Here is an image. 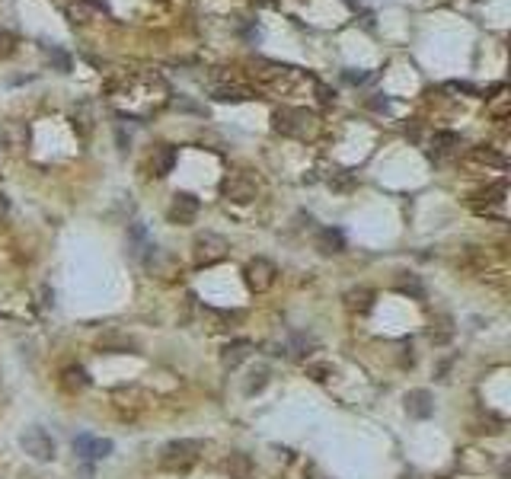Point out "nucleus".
<instances>
[{
	"mask_svg": "<svg viewBox=\"0 0 511 479\" xmlns=\"http://www.w3.org/2000/svg\"><path fill=\"white\" fill-rule=\"evenodd\" d=\"M272 128L284 138H297V141H307V138H317L320 132V118L317 112L310 109H291V106H282V109L272 112Z\"/></svg>",
	"mask_w": 511,
	"mask_h": 479,
	"instance_id": "1",
	"label": "nucleus"
},
{
	"mask_svg": "<svg viewBox=\"0 0 511 479\" xmlns=\"http://www.w3.org/2000/svg\"><path fill=\"white\" fill-rule=\"evenodd\" d=\"M201 451H205V445L195 441V438L170 441V445H163V451H160V466H163V470H173V473H186L189 466L198 464Z\"/></svg>",
	"mask_w": 511,
	"mask_h": 479,
	"instance_id": "2",
	"label": "nucleus"
},
{
	"mask_svg": "<svg viewBox=\"0 0 511 479\" xmlns=\"http://www.w3.org/2000/svg\"><path fill=\"white\" fill-rule=\"evenodd\" d=\"M227 240H224L221 234H215V230H205V234H198L192 240V259L195 265H215L221 262L224 256H227Z\"/></svg>",
	"mask_w": 511,
	"mask_h": 479,
	"instance_id": "3",
	"label": "nucleus"
},
{
	"mask_svg": "<svg viewBox=\"0 0 511 479\" xmlns=\"http://www.w3.org/2000/svg\"><path fill=\"white\" fill-rule=\"evenodd\" d=\"M221 192H224V198H227V202L246 205V202H253L255 195H259V182H255L246 170H234V173L224 176Z\"/></svg>",
	"mask_w": 511,
	"mask_h": 479,
	"instance_id": "4",
	"label": "nucleus"
},
{
	"mask_svg": "<svg viewBox=\"0 0 511 479\" xmlns=\"http://www.w3.org/2000/svg\"><path fill=\"white\" fill-rule=\"evenodd\" d=\"M243 278H246V288L255 294H263L269 291L272 285H275V278H278V269L275 262H269L265 256H255L246 262V269H243Z\"/></svg>",
	"mask_w": 511,
	"mask_h": 479,
	"instance_id": "5",
	"label": "nucleus"
},
{
	"mask_svg": "<svg viewBox=\"0 0 511 479\" xmlns=\"http://www.w3.org/2000/svg\"><path fill=\"white\" fill-rule=\"evenodd\" d=\"M20 445H23V451H26L32 460H39V464L55 460V441H51V435L45 428H26L20 438Z\"/></svg>",
	"mask_w": 511,
	"mask_h": 479,
	"instance_id": "6",
	"label": "nucleus"
},
{
	"mask_svg": "<svg viewBox=\"0 0 511 479\" xmlns=\"http://www.w3.org/2000/svg\"><path fill=\"white\" fill-rule=\"evenodd\" d=\"M74 451L83 460H103L112 454V441L109 438H93V435H77L74 438Z\"/></svg>",
	"mask_w": 511,
	"mask_h": 479,
	"instance_id": "7",
	"label": "nucleus"
},
{
	"mask_svg": "<svg viewBox=\"0 0 511 479\" xmlns=\"http://www.w3.org/2000/svg\"><path fill=\"white\" fill-rule=\"evenodd\" d=\"M144 265L151 275L163 278V281H170V278L176 275V259L170 256L166 250H160V246H151V250L144 253Z\"/></svg>",
	"mask_w": 511,
	"mask_h": 479,
	"instance_id": "8",
	"label": "nucleus"
},
{
	"mask_svg": "<svg viewBox=\"0 0 511 479\" xmlns=\"http://www.w3.org/2000/svg\"><path fill=\"white\" fill-rule=\"evenodd\" d=\"M198 217V198L189 192H176L170 205V221L173 224H192Z\"/></svg>",
	"mask_w": 511,
	"mask_h": 479,
	"instance_id": "9",
	"label": "nucleus"
},
{
	"mask_svg": "<svg viewBox=\"0 0 511 479\" xmlns=\"http://www.w3.org/2000/svg\"><path fill=\"white\" fill-rule=\"evenodd\" d=\"M406 412L412 419H419V422L431 419L435 416V396H431L429 390H409L406 393Z\"/></svg>",
	"mask_w": 511,
	"mask_h": 479,
	"instance_id": "10",
	"label": "nucleus"
},
{
	"mask_svg": "<svg viewBox=\"0 0 511 479\" xmlns=\"http://www.w3.org/2000/svg\"><path fill=\"white\" fill-rule=\"evenodd\" d=\"M313 246L320 256H339V253H346V234L336 227H323L313 236Z\"/></svg>",
	"mask_w": 511,
	"mask_h": 479,
	"instance_id": "11",
	"label": "nucleus"
},
{
	"mask_svg": "<svg viewBox=\"0 0 511 479\" xmlns=\"http://www.w3.org/2000/svg\"><path fill=\"white\" fill-rule=\"evenodd\" d=\"M0 144L7 147L10 153H20L29 144V128L23 122H16V118L4 122V128H0Z\"/></svg>",
	"mask_w": 511,
	"mask_h": 479,
	"instance_id": "12",
	"label": "nucleus"
},
{
	"mask_svg": "<svg viewBox=\"0 0 511 479\" xmlns=\"http://www.w3.org/2000/svg\"><path fill=\"white\" fill-rule=\"evenodd\" d=\"M99 352H109V355H128V352H138V339H132L128 333H103L96 342Z\"/></svg>",
	"mask_w": 511,
	"mask_h": 479,
	"instance_id": "13",
	"label": "nucleus"
},
{
	"mask_svg": "<svg viewBox=\"0 0 511 479\" xmlns=\"http://www.w3.org/2000/svg\"><path fill=\"white\" fill-rule=\"evenodd\" d=\"M253 342L249 339H236V342H230V345H224V352H221V364L227 371H234V368H240L243 362H246L249 355H253Z\"/></svg>",
	"mask_w": 511,
	"mask_h": 479,
	"instance_id": "14",
	"label": "nucleus"
},
{
	"mask_svg": "<svg viewBox=\"0 0 511 479\" xmlns=\"http://www.w3.org/2000/svg\"><path fill=\"white\" fill-rule=\"evenodd\" d=\"M90 13L93 16L109 13V4H106V0H74V4H70V10H68V16L74 23H87V20H90Z\"/></svg>",
	"mask_w": 511,
	"mask_h": 479,
	"instance_id": "15",
	"label": "nucleus"
},
{
	"mask_svg": "<svg viewBox=\"0 0 511 479\" xmlns=\"http://www.w3.org/2000/svg\"><path fill=\"white\" fill-rule=\"evenodd\" d=\"M457 326H454V317L450 313H438L435 319H431V326H429V339L435 342V345H448L450 339H454Z\"/></svg>",
	"mask_w": 511,
	"mask_h": 479,
	"instance_id": "16",
	"label": "nucleus"
},
{
	"mask_svg": "<svg viewBox=\"0 0 511 479\" xmlns=\"http://www.w3.org/2000/svg\"><path fill=\"white\" fill-rule=\"evenodd\" d=\"M61 387L68 390V393H80V390L90 387V377H87V371H83L80 364H70V368L61 371Z\"/></svg>",
	"mask_w": 511,
	"mask_h": 479,
	"instance_id": "17",
	"label": "nucleus"
},
{
	"mask_svg": "<svg viewBox=\"0 0 511 479\" xmlns=\"http://www.w3.org/2000/svg\"><path fill=\"white\" fill-rule=\"evenodd\" d=\"M269 377H272L269 364H255V368L246 374V381H243V393H246V396L263 393V390H265V383H269Z\"/></svg>",
	"mask_w": 511,
	"mask_h": 479,
	"instance_id": "18",
	"label": "nucleus"
},
{
	"mask_svg": "<svg viewBox=\"0 0 511 479\" xmlns=\"http://www.w3.org/2000/svg\"><path fill=\"white\" fill-rule=\"evenodd\" d=\"M346 307L352 313H367L374 307V291H367V288H352V291L346 294Z\"/></svg>",
	"mask_w": 511,
	"mask_h": 479,
	"instance_id": "19",
	"label": "nucleus"
},
{
	"mask_svg": "<svg viewBox=\"0 0 511 479\" xmlns=\"http://www.w3.org/2000/svg\"><path fill=\"white\" fill-rule=\"evenodd\" d=\"M151 167H153V176H170L173 173V167H176V151L173 147H160V151H153Z\"/></svg>",
	"mask_w": 511,
	"mask_h": 479,
	"instance_id": "20",
	"label": "nucleus"
},
{
	"mask_svg": "<svg viewBox=\"0 0 511 479\" xmlns=\"http://www.w3.org/2000/svg\"><path fill=\"white\" fill-rule=\"evenodd\" d=\"M211 99H217V103H246V99H255V93L249 87H217Z\"/></svg>",
	"mask_w": 511,
	"mask_h": 479,
	"instance_id": "21",
	"label": "nucleus"
},
{
	"mask_svg": "<svg viewBox=\"0 0 511 479\" xmlns=\"http://www.w3.org/2000/svg\"><path fill=\"white\" fill-rule=\"evenodd\" d=\"M396 291L412 298V300H425V285H422L419 275H400L396 278Z\"/></svg>",
	"mask_w": 511,
	"mask_h": 479,
	"instance_id": "22",
	"label": "nucleus"
},
{
	"mask_svg": "<svg viewBox=\"0 0 511 479\" xmlns=\"http://www.w3.org/2000/svg\"><path fill=\"white\" fill-rule=\"evenodd\" d=\"M227 473H230V479H249V473H253V460H249L246 454H230L227 457Z\"/></svg>",
	"mask_w": 511,
	"mask_h": 479,
	"instance_id": "23",
	"label": "nucleus"
},
{
	"mask_svg": "<svg viewBox=\"0 0 511 479\" xmlns=\"http://www.w3.org/2000/svg\"><path fill=\"white\" fill-rule=\"evenodd\" d=\"M457 147H460V134H454V132L435 134V153H454Z\"/></svg>",
	"mask_w": 511,
	"mask_h": 479,
	"instance_id": "24",
	"label": "nucleus"
},
{
	"mask_svg": "<svg viewBox=\"0 0 511 479\" xmlns=\"http://www.w3.org/2000/svg\"><path fill=\"white\" fill-rule=\"evenodd\" d=\"M307 377H310V381H317V383H326L332 377V364L329 362H310V364H307Z\"/></svg>",
	"mask_w": 511,
	"mask_h": 479,
	"instance_id": "25",
	"label": "nucleus"
},
{
	"mask_svg": "<svg viewBox=\"0 0 511 479\" xmlns=\"http://www.w3.org/2000/svg\"><path fill=\"white\" fill-rule=\"evenodd\" d=\"M329 186L336 189V192H352V189H355V176L346 173V170H339V173L329 176Z\"/></svg>",
	"mask_w": 511,
	"mask_h": 479,
	"instance_id": "26",
	"label": "nucleus"
},
{
	"mask_svg": "<svg viewBox=\"0 0 511 479\" xmlns=\"http://www.w3.org/2000/svg\"><path fill=\"white\" fill-rule=\"evenodd\" d=\"M473 157L483 160V163H492V167H498V170H505V157L502 153H496V151H489V147H477Z\"/></svg>",
	"mask_w": 511,
	"mask_h": 479,
	"instance_id": "27",
	"label": "nucleus"
},
{
	"mask_svg": "<svg viewBox=\"0 0 511 479\" xmlns=\"http://www.w3.org/2000/svg\"><path fill=\"white\" fill-rule=\"evenodd\" d=\"M307 348H317V339H313V336H294V339H291V355H307Z\"/></svg>",
	"mask_w": 511,
	"mask_h": 479,
	"instance_id": "28",
	"label": "nucleus"
},
{
	"mask_svg": "<svg viewBox=\"0 0 511 479\" xmlns=\"http://www.w3.org/2000/svg\"><path fill=\"white\" fill-rule=\"evenodd\" d=\"M49 61H55L58 68L64 70V74H68V70H70V61H68V55H61V51H51V55H49Z\"/></svg>",
	"mask_w": 511,
	"mask_h": 479,
	"instance_id": "29",
	"label": "nucleus"
},
{
	"mask_svg": "<svg viewBox=\"0 0 511 479\" xmlns=\"http://www.w3.org/2000/svg\"><path fill=\"white\" fill-rule=\"evenodd\" d=\"M342 77H346L348 84H365V80H367V74H355V70H346Z\"/></svg>",
	"mask_w": 511,
	"mask_h": 479,
	"instance_id": "30",
	"label": "nucleus"
},
{
	"mask_svg": "<svg viewBox=\"0 0 511 479\" xmlns=\"http://www.w3.org/2000/svg\"><path fill=\"white\" fill-rule=\"evenodd\" d=\"M304 476H307V479H326V476H323V473H320V466H317V464H307V470H304Z\"/></svg>",
	"mask_w": 511,
	"mask_h": 479,
	"instance_id": "31",
	"label": "nucleus"
},
{
	"mask_svg": "<svg viewBox=\"0 0 511 479\" xmlns=\"http://www.w3.org/2000/svg\"><path fill=\"white\" fill-rule=\"evenodd\" d=\"M317 93H320V103H332L336 99V93H329L323 84H317Z\"/></svg>",
	"mask_w": 511,
	"mask_h": 479,
	"instance_id": "32",
	"label": "nucleus"
},
{
	"mask_svg": "<svg viewBox=\"0 0 511 479\" xmlns=\"http://www.w3.org/2000/svg\"><path fill=\"white\" fill-rule=\"evenodd\" d=\"M7 208H10V202H7V195H0V217L7 215Z\"/></svg>",
	"mask_w": 511,
	"mask_h": 479,
	"instance_id": "33",
	"label": "nucleus"
}]
</instances>
